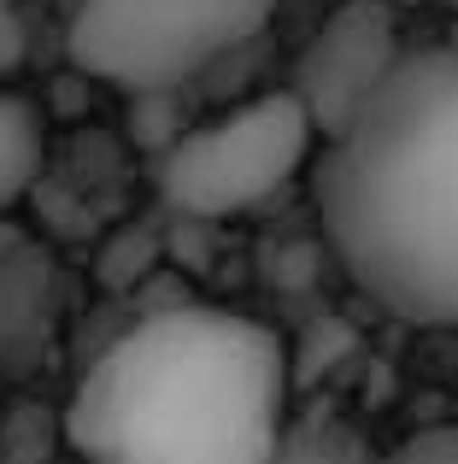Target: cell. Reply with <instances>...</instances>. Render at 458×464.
<instances>
[{"label": "cell", "instance_id": "5", "mask_svg": "<svg viewBox=\"0 0 458 464\" xmlns=\"http://www.w3.org/2000/svg\"><path fill=\"white\" fill-rule=\"evenodd\" d=\"M400 59H406V47H400V24H394L388 0H341L318 24V35L300 47L288 94L306 106L311 130L329 141L365 112L370 94L394 77Z\"/></svg>", "mask_w": 458, "mask_h": 464}, {"label": "cell", "instance_id": "3", "mask_svg": "<svg viewBox=\"0 0 458 464\" xmlns=\"http://www.w3.org/2000/svg\"><path fill=\"white\" fill-rule=\"evenodd\" d=\"M276 0H77L71 59L94 82L129 94H171L247 47Z\"/></svg>", "mask_w": 458, "mask_h": 464}, {"label": "cell", "instance_id": "2", "mask_svg": "<svg viewBox=\"0 0 458 464\" xmlns=\"http://www.w3.org/2000/svg\"><path fill=\"white\" fill-rule=\"evenodd\" d=\"M282 400L288 359L264 324L171 306L89 364L65 435L89 464H271Z\"/></svg>", "mask_w": 458, "mask_h": 464}, {"label": "cell", "instance_id": "4", "mask_svg": "<svg viewBox=\"0 0 458 464\" xmlns=\"http://www.w3.org/2000/svg\"><path fill=\"white\" fill-rule=\"evenodd\" d=\"M311 141H318V130L294 94H259V101L165 141L159 194L183 218L253 212L311 159Z\"/></svg>", "mask_w": 458, "mask_h": 464}, {"label": "cell", "instance_id": "8", "mask_svg": "<svg viewBox=\"0 0 458 464\" xmlns=\"http://www.w3.org/2000/svg\"><path fill=\"white\" fill-rule=\"evenodd\" d=\"M382 464H458V423H441V430H417L412 441H400Z\"/></svg>", "mask_w": 458, "mask_h": 464}, {"label": "cell", "instance_id": "10", "mask_svg": "<svg viewBox=\"0 0 458 464\" xmlns=\"http://www.w3.org/2000/svg\"><path fill=\"white\" fill-rule=\"evenodd\" d=\"M453 6H458V0H453Z\"/></svg>", "mask_w": 458, "mask_h": 464}, {"label": "cell", "instance_id": "9", "mask_svg": "<svg viewBox=\"0 0 458 464\" xmlns=\"http://www.w3.org/2000/svg\"><path fill=\"white\" fill-rule=\"evenodd\" d=\"M24 0H0V77H12V71L24 65V53H30V30H24Z\"/></svg>", "mask_w": 458, "mask_h": 464}, {"label": "cell", "instance_id": "6", "mask_svg": "<svg viewBox=\"0 0 458 464\" xmlns=\"http://www.w3.org/2000/svg\"><path fill=\"white\" fill-rule=\"evenodd\" d=\"M42 159H47V130H42L35 101L0 89V212H12L35 188Z\"/></svg>", "mask_w": 458, "mask_h": 464}, {"label": "cell", "instance_id": "1", "mask_svg": "<svg viewBox=\"0 0 458 464\" xmlns=\"http://www.w3.org/2000/svg\"><path fill=\"white\" fill-rule=\"evenodd\" d=\"M318 212L377 306L458 329V47L406 53L365 112L323 141Z\"/></svg>", "mask_w": 458, "mask_h": 464}, {"label": "cell", "instance_id": "7", "mask_svg": "<svg viewBox=\"0 0 458 464\" xmlns=\"http://www.w3.org/2000/svg\"><path fill=\"white\" fill-rule=\"evenodd\" d=\"M271 464H382V459L370 453L347 423H335V418H300V423H282Z\"/></svg>", "mask_w": 458, "mask_h": 464}]
</instances>
